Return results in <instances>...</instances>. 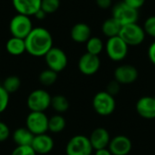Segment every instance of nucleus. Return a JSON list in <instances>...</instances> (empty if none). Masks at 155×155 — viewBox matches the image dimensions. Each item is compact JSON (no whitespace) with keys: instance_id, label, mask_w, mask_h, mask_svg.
I'll use <instances>...</instances> for the list:
<instances>
[{"instance_id":"obj_29","label":"nucleus","mask_w":155,"mask_h":155,"mask_svg":"<svg viewBox=\"0 0 155 155\" xmlns=\"http://www.w3.org/2000/svg\"><path fill=\"white\" fill-rule=\"evenodd\" d=\"M8 103H9V94L3 86H0V114L6 109Z\"/></svg>"},{"instance_id":"obj_6","label":"nucleus","mask_w":155,"mask_h":155,"mask_svg":"<svg viewBox=\"0 0 155 155\" xmlns=\"http://www.w3.org/2000/svg\"><path fill=\"white\" fill-rule=\"evenodd\" d=\"M33 24L29 16L17 14L10 21L9 30L12 36L25 39L33 29Z\"/></svg>"},{"instance_id":"obj_7","label":"nucleus","mask_w":155,"mask_h":155,"mask_svg":"<svg viewBox=\"0 0 155 155\" xmlns=\"http://www.w3.org/2000/svg\"><path fill=\"white\" fill-rule=\"evenodd\" d=\"M93 147L88 137L84 135H75L72 137L66 144V155H91Z\"/></svg>"},{"instance_id":"obj_35","label":"nucleus","mask_w":155,"mask_h":155,"mask_svg":"<svg viewBox=\"0 0 155 155\" xmlns=\"http://www.w3.org/2000/svg\"><path fill=\"white\" fill-rule=\"evenodd\" d=\"M148 57L151 63L155 65V41L150 45L148 48Z\"/></svg>"},{"instance_id":"obj_9","label":"nucleus","mask_w":155,"mask_h":155,"mask_svg":"<svg viewBox=\"0 0 155 155\" xmlns=\"http://www.w3.org/2000/svg\"><path fill=\"white\" fill-rule=\"evenodd\" d=\"M48 121L49 118L44 112H31L26 117L25 125L34 135H37L48 131Z\"/></svg>"},{"instance_id":"obj_10","label":"nucleus","mask_w":155,"mask_h":155,"mask_svg":"<svg viewBox=\"0 0 155 155\" xmlns=\"http://www.w3.org/2000/svg\"><path fill=\"white\" fill-rule=\"evenodd\" d=\"M45 59L48 68L56 73L62 72L68 63L66 54L61 48L54 46L45 55Z\"/></svg>"},{"instance_id":"obj_24","label":"nucleus","mask_w":155,"mask_h":155,"mask_svg":"<svg viewBox=\"0 0 155 155\" xmlns=\"http://www.w3.org/2000/svg\"><path fill=\"white\" fill-rule=\"evenodd\" d=\"M65 125H66L65 119L60 114H55L52 116L51 118H49L48 131L57 134V133L62 132L65 128Z\"/></svg>"},{"instance_id":"obj_30","label":"nucleus","mask_w":155,"mask_h":155,"mask_svg":"<svg viewBox=\"0 0 155 155\" xmlns=\"http://www.w3.org/2000/svg\"><path fill=\"white\" fill-rule=\"evenodd\" d=\"M11 155H36L31 146H16Z\"/></svg>"},{"instance_id":"obj_31","label":"nucleus","mask_w":155,"mask_h":155,"mask_svg":"<svg viewBox=\"0 0 155 155\" xmlns=\"http://www.w3.org/2000/svg\"><path fill=\"white\" fill-rule=\"evenodd\" d=\"M120 87H121V84L115 81V80H113L111 82H109V84H107V87H106V92L108 94H110L111 95L114 96L116 94H119L120 92Z\"/></svg>"},{"instance_id":"obj_38","label":"nucleus","mask_w":155,"mask_h":155,"mask_svg":"<svg viewBox=\"0 0 155 155\" xmlns=\"http://www.w3.org/2000/svg\"><path fill=\"white\" fill-rule=\"evenodd\" d=\"M91 155H93V154H91Z\"/></svg>"},{"instance_id":"obj_1","label":"nucleus","mask_w":155,"mask_h":155,"mask_svg":"<svg viewBox=\"0 0 155 155\" xmlns=\"http://www.w3.org/2000/svg\"><path fill=\"white\" fill-rule=\"evenodd\" d=\"M26 52L35 57L45 56L53 47L51 33L45 27H34L25 38Z\"/></svg>"},{"instance_id":"obj_2","label":"nucleus","mask_w":155,"mask_h":155,"mask_svg":"<svg viewBox=\"0 0 155 155\" xmlns=\"http://www.w3.org/2000/svg\"><path fill=\"white\" fill-rule=\"evenodd\" d=\"M112 17H114L122 26L137 23L139 19V10L129 6L122 1L114 5L112 9Z\"/></svg>"},{"instance_id":"obj_33","label":"nucleus","mask_w":155,"mask_h":155,"mask_svg":"<svg viewBox=\"0 0 155 155\" xmlns=\"http://www.w3.org/2000/svg\"><path fill=\"white\" fill-rule=\"evenodd\" d=\"M126 5H128L129 6L139 10L141 7L143 6V5L145 4L146 0H123Z\"/></svg>"},{"instance_id":"obj_15","label":"nucleus","mask_w":155,"mask_h":155,"mask_svg":"<svg viewBox=\"0 0 155 155\" xmlns=\"http://www.w3.org/2000/svg\"><path fill=\"white\" fill-rule=\"evenodd\" d=\"M54 140L46 134L35 135L31 147L36 154H47L54 149Z\"/></svg>"},{"instance_id":"obj_12","label":"nucleus","mask_w":155,"mask_h":155,"mask_svg":"<svg viewBox=\"0 0 155 155\" xmlns=\"http://www.w3.org/2000/svg\"><path fill=\"white\" fill-rule=\"evenodd\" d=\"M139 73L132 64H122L114 71V80L120 84H131L138 78Z\"/></svg>"},{"instance_id":"obj_8","label":"nucleus","mask_w":155,"mask_h":155,"mask_svg":"<svg viewBox=\"0 0 155 155\" xmlns=\"http://www.w3.org/2000/svg\"><path fill=\"white\" fill-rule=\"evenodd\" d=\"M51 95L45 90L33 91L27 97V107L31 112H44L51 105Z\"/></svg>"},{"instance_id":"obj_20","label":"nucleus","mask_w":155,"mask_h":155,"mask_svg":"<svg viewBox=\"0 0 155 155\" xmlns=\"http://www.w3.org/2000/svg\"><path fill=\"white\" fill-rule=\"evenodd\" d=\"M5 48L6 51L11 54V55H20L26 52V47H25V39L12 36L10 39L5 44Z\"/></svg>"},{"instance_id":"obj_23","label":"nucleus","mask_w":155,"mask_h":155,"mask_svg":"<svg viewBox=\"0 0 155 155\" xmlns=\"http://www.w3.org/2000/svg\"><path fill=\"white\" fill-rule=\"evenodd\" d=\"M51 106L59 114L65 113L69 109V101L67 98L62 94H57L52 97L51 100Z\"/></svg>"},{"instance_id":"obj_11","label":"nucleus","mask_w":155,"mask_h":155,"mask_svg":"<svg viewBox=\"0 0 155 155\" xmlns=\"http://www.w3.org/2000/svg\"><path fill=\"white\" fill-rule=\"evenodd\" d=\"M101 66V61L98 55H94L89 53L83 54L78 61L79 71L84 75H93L96 74Z\"/></svg>"},{"instance_id":"obj_19","label":"nucleus","mask_w":155,"mask_h":155,"mask_svg":"<svg viewBox=\"0 0 155 155\" xmlns=\"http://www.w3.org/2000/svg\"><path fill=\"white\" fill-rule=\"evenodd\" d=\"M34 137L27 128H18L13 134V140L17 146H31Z\"/></svg>"},{"instance_id":"obj_5","label":"nucleus","mask_w":155,"mask_h":155,"mask_svg":"<svg viewBox=\"0 0 155 155\" xmlns=\"http://www.w3.org/2000/svg\"><path fill=\"white\" fill-rule=\"evenodd\" d=\"M128 48L129 45L119 35L108 38L105 45L108 57L114 62L123 61L128 54Z\"/></svg>"},{"instance_id":"obj_13","label":"nucleus","mask_w":155,"mask_h":155,"mask_svg":"<svg viewBox=\"0 0 155 155\" xmlns=\"http://www.w3.org/2000/svg\"><path fill=\"white\" fill-rule=\"evenodd\" d=\"M133 148L132 141L125 135H117L111 139L108 149L113 155H128Z\"/></svg>"},{"instance_id":"obj_34","label":"nucleus","mask_w":155,"mask_h":155,"mask_svg":"<svg viewBox=\"0 0 155 155\" xmlns=\"http://www.w3.org/2000/svg\"><path fill=\"white\" fill-rule=\"evenodd\" d=\"M95 2L101 9H108L113 4V0H95Z\"/></svg>"},{"instance_id":"obj_4","label":"nucleus","mask_w":155,"mask_h":155,"mask_svg":"<svg viewBox=\"0 0 155 155\" xmlns=\"http://www.w3.org/2000/svg\"><path fill=\"white\" fill-rule=\"evenodd\" d=\"M116 103L114 97L106 91L97 93L93 99V107L94 112L102 116L111 115L115 110Z\"/></svg>"},{"instance_id":"obj_17","label":"nucleus","mask_w":155,"mask_h":155,"mask_svg":"<svg viewBox=\"0 0 155 155\" xmlns=\"http://www.w3.org/2000/svg\"><path fill=\"white\" fill-rule=\"evenodd\" d=\"M41 2L42 0H12L16 12L27 16L35 15L41 8Z\"/></svg>"},{"instance_id":"obj_22","label":"nucleus","mask_w":155,"mask_h":155,"mask_svg":"<svg viewBox=\"0 0 155 155\" xmlns=\"http://www.w3.org/2000/svg\"><path fill=\"white\" fill-rule=\"evenodd\" d=\"M104 42L101 38L96 36H92L86 42V53L94 55H99L104 50Z\"/></svg>"},{"instance_id":"obj_25","label":"nucleus","mask_w":155,"mask_h":155,"mask_svg":"<svg viewBox=\"0 0 155 155\" xmlns=\"http://www.w3.org/2000/svg\"><path fill=\"white\" fill-rule=\"evenodd\" d=\"M8 94H13L18 91L21 86V80L16 75H10L6 77L2 85Z\"/></svg>"},{"instance_id":"obj_37","label":"nucleus","mask_w":155,"mask_h":155,"mask_svg":"<svg viewBox=\"0 0 155 155\" xmlns=\"http://www.w3.org/2000/svg\"><path fill=\"white\" fill-rule=\"evenodd\" d=\"M35 18L36 19H38V20H42V19H44V18H45V16H46V13L44 11V10H42L41 8L35 14Z\"/></svg>"},{"instance_id":"obj_16","label":"nucleus","mask_w":155,"mask_h":155,"mask_svg":"<svg viewBox=\"0 0 155 155\" xmlns=\"http://www.w3.org/2000/svg\"><path fill=\"white\" fill-rule=\"evenodd\" d=\"M89 140L93 149L96 151L104 148H108L111 137L109 132L106 129L103 127H98L92 132Z\"/></svg>"},{"instance_id":"obj_21","label":"nucleus","mask_w":155,"mask_h":155,"mask_svg":"<svg viewBox=\"0 0 155 155\" xmlns=\"http://www.w3.org/2000/svg\"><path fill=\"white\" fill-rule=\"evenodd\" d=\"M122 25L114 18H107L102 25V32L108 38L118 36L121 31Z\"/></svg>"},{"instance_id":"obj_18","label":"nucleus","mask_w":155,"mask_h":155,"mask_svg":"<svg viewBox=\"0 0 155 155\" xmlns=\"http://www.w3.org/2000/svg\"><path fill=\"white\" fill-rule=\"evenodd\" d=\"M91 27L85 23H77L71 29V38L75 43H86L92 36Z\"/></svg>"},{"instance_id":"obj_32","label":"nucleus","mask_w":155,"mask_h":155,"mask_svg":"<svg viewBox=\"0 0 155 155\" xmlns=\"http://www.w3.org/2000/svg\"><path fill=\"white\" fill-rule=\"evenodd\" d=\"M10 135V130L8 126L5 124L0 122V143L5 142Z\"/></svg>"},{"instance_id":"obj_27","label":"nucleus","mask_w":155,"mask_h":155,"mask_svg":"<svg viewBox=\"0 0 155 155\" xmlns=\"http://www.w3.org/2000/svg\"><path fill=\"white\" fill-rule=\"evenodd\" d=\"M60 0H42L41 2V9L44 10L46 15L53 14L58 10L60 7Z\"/></svg>"},{"instance_id":"obj_14","label":"nucleus","mask_w":155,"mask_h":155,"mask_svg":"<svg viewBox=\"0 0 155 155\" xmlns=\"http://www.w3.org/2000/svg\"><path fill=\"white\" fill-rule=\"evenodd\" d=\"M136 112L144 119H155V96L140 98L136 103Z\"/></svg>"},{"instance_id":"obj_26","label":"nucleus","mask_w":155,"mask_h":155,"mask_svg":"<svg viewBox=\"0 0 155 155\" xmlns=\"http://www.w3.org/2000/svg\"><path fill=\"white\" fill-rule=\"evenodd\" d=\"M57 74L56 72L51 70V69H46L45 71H43L40 75H39V81L42 84L45 85V86H50L52 84H54L56 80H57Z\"/></svg>"},{"instance_id":"obj_3","label":"nucleus","mask_w":155,"mask_h":155,"mask_svg":"<svg viewBox=\"0 0 155 155\" xmlns=\"http://www.w3.org/2000/svg\"><path fill=\"white\" fill-rule=\"evenodd\" d=\"M145 32L143 27L137 23L123 25L119 34V36L129 45L137 46L143 44L145 39Z\"/></svg>"},{"instance_id":"obj_28","label":"nucleus","mask_w":155,"mask_h":155,"mask_svg":"<svg viewBox=\"0 0 155 155\" xmlns=\"http://www.w3.org/2000/svg\"><path fill=\"white\" fill-rule=\"evenodd\" d=\"M143 29L146 35L155 38V15H151L145 20Z\"/></svg>"},{"instance_id":"obj_36","label":"nucleus","mask_w":155,"mask_h":155,"mask_svg":"<svg viewBox=\"0 0 155 155\" xmlns=\"http://www.w3.org/2000/svg\"><path fill=\"white\" fill-rule=\"evenodd\" d=\"M94 155H113L112 153L110 152V150L108 148H104V149H100V150H96Z\"/></svg>"}]
</instances>
